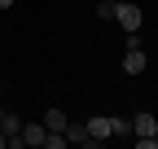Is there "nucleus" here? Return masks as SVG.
<instances>
[{"mask_svg":"<svg viewBox=\"0 0 158 149\" xmlns=\"http://www.w3.org/2000/svg\"><path fill=\"white\" fill-rule=\"evenodd\" d=\"M114 22L123 31H141V9L136 5H114Z\"/></svg>","mask_w":158,"mask_h":149,"instance_id":"1","label":"nucleus"},{"mask_svg":"<svg viewBox=\"0 0 158 149\" xmlns=\"http://www.w3.org/2000/svg\"><path fill=\"white\" fill-rule=\"evenodd\" d=\"M132 132H136V136H158V119L149 114V110H141V114L132 119Z\"/></svg>","mask_w":158,"mask_h":149,"instance_id":"2","label":"nucleus"},{"mask_svg":"<svg viewBox=\"0 0 158 149\" xmlns=\"http://www.w3.org/2000/svg\"><path fill=\"white\" fill-rule=\"evenodd\" d=\"M44 136H48L44 123H27V127H22V145H27V149H40V145H44Z\"/></svg>","mask_w":158,"mask_h":149,"instance_id":"3","label":"nucleus"},{"mask_svg":"<svg viewBox=\"0 0 158 149\" xmlns=\"http://www.w3.org/2000/svg\"><path fill=\"white\" fill-rule=\"evenodd\" d=\"M88 136H92V145H101V140H110V119H106V114H97V119H88Z\"/></svg>","mask_w":158,"mask_h":149,"instance_id":"4","label":"nucleus"},{"mask_svg":"<svg viewBox=\"0 0 158 149\" xmlns=\"http://www.w3.org/2000/svg\"><path fill=\"white\" fill-rule=\"evenodd\" d=\"M66 145H88V149H92V136H88V123H66Z\"/></svg>","mask_w":158,"mask_h":149,"instance_id":"5","label":"nucleus"},{"mask_svg":"<svg viewBox=\"0 0 158 149\" xmlns=\"http://www.w3.org/2000/svg\"><path fill=\"white\" fill-rule=\"evenodd\" d=\"M123 70H127V74H141V70H145V48H127V53H123Z\"/></svg>","mask_w":158,"mask_h":149,"instance_id":"6","label":"nucleus"},{"mask_svg":"<svg viewBox=\"0 0 158 149\" xmlns=\"http://www.w3.org/2000/svg\"><path fill=\"white\" fill-rule=\"evenodd\" d=\"M66 114H62V110H48V114H44V127H48V132H66Z\"/></svg>","mask_w":158,"mask_h":149,"instance_id":"7","label":"nucleus"},{"mask_svg":"<svg viewBox=\"0 0 158 149\" xmlns=\"http://www.w3.org/2000/svg\"><path fill=\"white\" fill-rule=\"evenodd\" d=\"M0 132H5V145H9V136L22 132V119H18V114H5V119H0Z\"/></svg>","mask_w":158,"mask_h":149,"instance_id":"8","label":"nucleus"},{"mask_svg":"<svg viewBox=\"0 0 158 149\" xmlns=\"http://www.w3.org/2000/svg\"><path fill=\"white\" fill-rule=\"evenodd\" d=\"M110 136H132V123L127 119H110Z\"/></svg>","mask_w":158,"mask_h":149,"instance_id":"9","label":"nucleus"},{"mask_svg":"<svg viewBox=\"0 0 158 149\" xmlns=\"http://www.w3.org/2000/svg\"><path fill=\"white\" fill-rule=\"evenodd\" d=\"M44 149H66V132H48L44 136Z\"/></svg>","mask_w":158,"mask_h":149,"instance_id":"10","label":"nucleus"},{"mask_svg":"<svg viewBox=\"0 0 158 149\" xmlns=\"http://www.w3.org/2000/svg\"><path fill=\"white\" fill-rule=\"evenodd\" d=\"M97 18H114V0H97Z\"/></svg>","mask_w":158,"mask_h":149,"instance_id":"11","label":"nucleus"},{"mask_svg":"<svg viewBox=\"0 0 158 149\" xmlns=\"http://www.w3.org/2000/svg\"><path fill=\"white\" fill-rule=\"evenodd\" d=\"M0 9H13V0H0Z\"/></svg>","mask_w":158,"mask_h":149,"instance_id":"12","label":"nucleus"},{"mask_svg":"<svg viewBox=\"0 0 158 149\" xmlns=\"http://www.w3.org/2000/svg\"><path fill=\"white\" fill-rule=\"evenodd\" d=\"M0 149H5V132H0Z\"/></svg>","mask_w":158,"mask_h":149,"instance_id":"13","label":"nucleus"},{"mask_svg":"<svg viewBox=\"0 0 158 149\" xmlns=\"http://www.w3.org/2000/svg\"><path fill=\"white\" fill-rule=\"evenodd\" d=\"M0 119H5V110H0Z\"/></svg>","mask_w":158,"mask_h":149,"instance_id":"14","label":"nucleus"}]
</instances>
